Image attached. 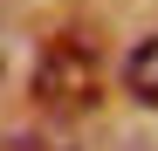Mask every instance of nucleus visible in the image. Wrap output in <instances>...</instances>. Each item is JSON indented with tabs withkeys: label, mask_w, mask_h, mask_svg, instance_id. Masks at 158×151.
<instances>
[{
	"label": "nucleus",
	"mask_w": 158,
	"mask_h": 151,
	"mask_svg": "<svg viewBox=\"0 0 158 151\" xmlns=\"http://www.w3.org/2000/svg\"><path fill=\"white\" fill-rule=\"evenodd\" d=\"M28 96H35L41 110H55V117H83L96 96H103V55H96V41H89L83 28L55 35V41L35 55Z\"/></svg>",
	"instance_id": "f257e3e1"
},
{
	"label": "nucleus",
	"mask_w": 158,
	"mask_h": 151,
	"mask_svg": "<svg viewBox=\"0 0 158 151\" xmlns=\"http://www.w3.org/2000/svg\"><path fill=\"white\" fill-rule=\"evenodd\" d=\"M124 96L144 103V110H158V35H144V41L124 55Z\"/></svg>",
	"instance_id": "f03ea898"
},
{
	"label": "nucleus",
	"mask_w": 158,
	"mask_h": 151,
	"mask_svg": "<svg viewBox=\"0 0 158 151\" xmlns=\"http://www.w3.org/2000/svg\"><path fill=\"white\" fill-rule=\"evenodd\" d=\"M0 151H41V137H28V131H14V137H0Z\"/></svg>",
	"instance_id": "7ed1b4c3"
}]
</instances>
